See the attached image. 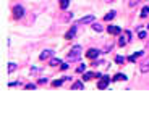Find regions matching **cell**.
I'll use <instances>...</instances> for the list:
<instances>
[{
    "label": "cell",
    "mask_w": 149,
    "mask_h": 129,
    "mask_svg": "<svg viewBox=\"0 0 149 129\" xmlns=\"http://www.w3.org/2000/svg\"><path fill=\"white\" fill-rule=\"evenodd\" d=\"M81 53H83V48L79 47V45H74L70 50V53H68V61H76L81 56Z\"/></svg>",
    "instance_id": "obj_1"
},
{
    "label": "cell",
    "mask_w": 149,
    "mask_h": 129,
    "mask_svg": "<svg viewBox=\"0 0 149 129\" xmlns=\"http://www.w3.org/2000/svg\"><path fill=\"white\" fill-rule=\"evenodd\" d=\"M130 39H131V32H130V31H125V32H123V36H122L120 39H118V45H120V47L126 45Z\"/></svg>",
    "instance_id": "obj_2"
},
{
    "label": "cell",
    "mask_w": 149,
    "mask_h": 129,
    "mask_svg": "<svg viewBox=\"0 0 149 129\" xmlns=\"http://www.w3.org/2000/svg\"><path fill=\"white\" fill-rule=\"evenodd\" d=\"M109 82H110V77H109V76H102V79L97 82V87H99V89H105L109 86Z\"/></svg>",
    "instance_id": "obj_3"
},
{
    "label": "cell",
    "mask_w": 149,
    "mask_h": 129,
    "mask_svg": "<svg viewBox=\"0 0 149 129\" xmlns=\"http://www.w3.org/2000/svg\"><path fill=\"white\" fill-rule=\"evenodd\" d=\"M99 50H96V48H89V50H87L86 52V56L87 58H91V60H94V58H97V56H99Z\"/></svg>",
    "instance_id": "obj_4"
},
{
    "label": "cell",
    "mask_w": 149,
    "mask_h": 129,
    "mask_svg": "<svg viewBox=\"0 0 149 129\" xmlns=\"http://www.w3.org/2000/svg\"><path fill=\"white\" fill-rule=\"evenodd\" d=\"M94 20H96L94 15H87V16H84V18H81V20L78 21V24H87V23H92Z\"/></svg>",
    "instance_id": "obj_5"
},
{
    "label": "cell",
    "mask_w": 149,
    "mask_h": 129,
    "mask_svg": "<svg viewBox=\"0 0 149 129\" xmlns=\"http://www.w3.org/2000/svg\"><path fill=\"white\" fill-rule=\"evenodd\" d=\"M23 12H25V10H23V7H21V5H16V7L13 8L15 18H21V16H23Z\"/></svg>",
    "instance_id": "obj_6"
},
{
    "label": "cell",
    "mask_w": 149,
    "mask_h": 129,
    "mask_svg": "<svg viewBox=\"0 0 149 129\" xmlns=\"http://www.w3.org/2000/svg\"><path fill=\"white\" fill-rule=\"evenodd\" d=\"M107 31H109V34H112V36H115V34H120V31H122V29L118 28V26H109V28H107Z\"/></svg>",
    "instance_id": "obj_7"
},
{
    "label": "cell",
    "mask_w": 149,
    "mask_h": 129,
    "mask_svg": "<svg viewBox=\"0 0 149 129\" xmlns=\"http://www.w3.org/2000/svg\"><path fill=\"white\" fill-rule=\"evenodd\" d=\"M74 34H76V26H71V29L65 34V39H73Z\"/></svg>",
    "instance_id": "obj_8"
},
{
    "label": "cell",
    "mask_w": 149,
    "mask_h": 129,
    "mask_svg": "<svg viewBox=\"0 0 149 129\" xmlns=\"http://www.w3.org/2000/svg\"><path fill=\"white\" fill-rule=\"evenodd\" d=\"M50 55H52V50H44V52L39 55V58H41V60H47Z\"/></svg>",
    "instance_id": "obj_9"
},
{
    "label": "cell",
    "mask_w": 149,
    "mask_h": 129,
    "mask_svg": "<svg viewBox=\"0 0 149 129\" xmlns=\"http://www.w3.org/2000/svg\"><path fill=\"white\" fill-rule=\"evenodd\" d=\"M66 79H70V77H62V79H55L54 82H52V86H54V87H58V86H62V84H63V81H66Z\"/></svg>",
    "instance_id": "obj_10"
},
{
    "label": "cell",
    "mask_w": 149,
    "mask_h": 129,
    "mask_svg": "<svg viewBox=\"0 0 149 129\" xmlns=\"http://www.w3.org/2000/svg\"><path fill=\"white\" fill-rule=\"evenodd\" d=\"M141 55H143V52H138V53H135V55H130L128 61H131V63H133V61H136V58H138V56H141Z\"/></svg>",
    "instance_id": "obj_11"
},
{
    "label": "cell",
    "mask_w": 149,
    "mask_h": 129,
    "mask_svg": "<svg viewBox=\"0 0 149 129\" xmlns=\"http://www.w3.org/2000/svg\"><path fill=\"white\" fill-rule=\"evenodd\" d=\"M94 76H97V73H86V74L83 76V79L84 81H89V79H92Z\"/></svg>",
    "instance_id": "obj_12"
},
{
    "label": "cell",
    "mask_w": 149,
    "mask_h": 129,
    "mask_svg": "<svg viewBox=\"0 0 149 129\" xmlns=\"http://www.w3.org/2000/svg\"><path fill=\"white\" fill-rule=\"evenodd\" d=\"M126 79V76H125L123 73H118V74H115V77H113V81H125Z\"/></svg>",
    "instance_id": "obj_13"
},
{
    "label": "cell",
    "mask_w": 149,
    "mask_h": 129,
    "mask_svg": "<svg viewBox=\"0 0 149 129\" xmlns=\"http://www.w3.org/2000/svg\"><path fill=\"white\" fill-rule=\"evenodd\" d=\"M113 16H115V12H109L107 15H105V18H104V20H105V21H110V20H113Z\"/></svg>",
    "instance_id": "obj_14"
},
{
    "label": "cell",
    "mask_w": 149,
    "mask_h": 129,
    "mask_svg": "<svg viewBox=\"0 0 149 129\" xmlns=\"http://www.w3.org/2000/svg\"><path fill=\"white\" fill-rule=\"evenodd\" d=\"M148 15H149V7H144L141 10V18H146Z\"/></svg>",
    "instance_id": "obj_15"
},
{
    "label": "cell",
    "mask_w": 149,
    "mask_h": 129,
    "mask_svg": "<svg viewBox=\"0 0 149 129\" xmlns=\"http://www.w3.org/2000/svg\"><path fill=\"white\" fill-rule=\"evenodd\" d=\"M50 64H52V66H58V64H62V60H58V58H52V60H50Z\"/></svg>",
    "instance_id": "obj_16"
},
{
    "label": "cell",
    "mask_w": 149,
    "mask_h": 129,
    "mask_svg": "<svg viewBox=\"0 0 149 129\" xmlns=\"http://www.w3.org/2000/svg\"><path fill=\"white\" fill-rule=\"evenodd\" d=\"M68 3H70V0H60V8L65 10V8L68 7Z\"/></svg>",
    "instance_id": "obj_17"
},
{
    "label": "cell",
    "mask_w": 149,
    "mask_h": 129,
    "mask_svg": "<svg viewBox=\"0 0 149 129\" xmlns=\"http://www.w3.org/2000/svg\"><path fill=\"white\" fill-rule=\"evenodd\" d=\"M71 89H83V82H74L71 86Z\"/></svg>",
    "instance_id": "obj_18"
},
{
    "label": "cell",
    "mask_w": 149,
    "mask_h": 129,
    "mask_svg": "<svg viewBox=\"0 0 149 129\" xmlns=\"http://www.w3.org/2000/svg\"><path fill=\"white\" fill-rule=\"evenodd\" d=\"M141 71H143V73L149 71V63H143V66H141Z\"/></svg>",
    "instance_id": "obj_19"
},
{
    "label": "cell",
    "mask_w": 149,
    "mask_h": 129,
    "mask_svg": "<svg viewBox=\"0 0 149 129\" xmlns=\"http://www.w3.org/2000/svg\"><path fill=\"white\" fill-rule=\"evenodd\" d=\"M115 61H117V63H123L125 58H123V56H120V55H117V56H115Z\"/></svg>",
    "instance_id": "obj_20"
},
{
    "label": "cell",
    "mask_w": 149,
    "mask_h": 129,
    "mask_svg": "<svg viewBox=\"0 0 149 129\" xmlns=\"http://www.w3.org/2000/svg\"><path fill=\"white\" fill-rule=\"evenodd\" d=\"M15 69H16V64H15V63H10V66H8V71H10V73H13Z\"/></svg>",
    "instance_id": "obj_21"
},
{
    "label": "cell",
    "mask_w": 149,
    "mask_h": 129,
    "mask_svg": "<svg viewBox=\"0 0 149 129\" xmlns=\"http://www.w3.org/2000/svg\"><path fill=\"white\" fill-rule=\"evenodd\" d=\"M84 69H86V64H81V66H78V69H76V71H78V73H83Z\"/></svg>",
    "instance_id": "obj_22"
},
{
    "label": "cell",
    "mask_w": 149,
    "mask_h": 129,
    "mask_svg": "<svg viewBox=\"0 0 149 129\" xmlns=\"http://www.w3.org/2000/svg\"><path fill=\"white\" fill-rule=\"evenodd\" d=\"M92 28H94L96 31H102V26H100V24H94V26H92Z\"/></svg>",
    "instance_id": "obj_23"
},
{
    "label": "cell",
    "mask_w": 149,
    "mask_h": 129,
    "mask_svg": "<svg viewBox=\"0 0 149 129\" xmlns=\"http://www.w3.org/2000/svg\"><path fill=\"white\" fill-rule=\"evenodd\" d=\"M136 3H138V0H130V3H128V5H130V7H135Z\"/></svg>",
    "instance_id": "obj_24"
},
{
    "label": "cell",
    "mask_w": 149,
    "mask_h": 129,
    "mask_svg": "<svg viewBox=\"0 0 149 129\" xmlns=\"http://www.w3.org/2000/svg\"><path fill=\"white\" fill-rule=\"evenodd\" d=\"M26 89H28V90H31V89H36V86H34V84H28V86H26Z\"/></svg>",
    "instance_id": "obj_25"
},
{
    "label": "cell",
    "mask_w": 149,
    "mask_h": 129,
    "mask_svg": "<svg viewBox=\"0 0 149 129\" xmlns=\"http://www.w3.org/2000/svg\"><path fill=\"white\" fill-rule=\"evenodd\" d=\"M46 82H47L46 77H41V79H39V84H46Z\"/></svg>",
    "instance_id": "obj_26"
},
{
    "label": "cell",
    "mask_w": 149,
    "mask_h": 129,
    "mask_svg": "<svg viewBox=\"0 0 149 129\" xmlns=\"http://www.w3.org/2000/svg\"><path fill=\"white\" fill-rule=\"evenodd\" d=\"M144 37H146V32L141 31V32H139V39H144Z\"/></svg>",
    "instance_id": "obj_27"
},
{
    "label": "cell",
    "mask_w": 149,
    "mask_h": 129,
    "mask_svg": "<svg viewBox=\"0 0 149 129\" xmlns=\"http://www.w3.org/2000/svg\"><path fill=\"white\" fill-rule=\"evenodd\" d=\"M148 29H149V26H148Z\"/></svg>",
    "instance_id": "obj_28"
}]
</instances>
